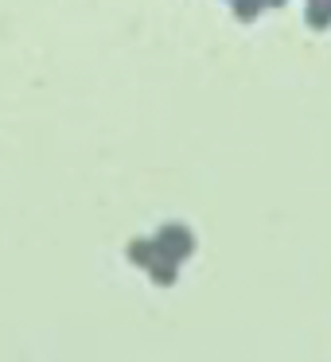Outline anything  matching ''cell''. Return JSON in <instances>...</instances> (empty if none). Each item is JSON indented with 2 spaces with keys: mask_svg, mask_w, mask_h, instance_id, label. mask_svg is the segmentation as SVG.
Masks as SVG:
<instances>
[{
  "mask_svg": "<svg viewBox=\"0 0 331 362\" xmlns=\"http://www.w3.org/2000/svg\"><path fill=\"white\" fill-rule=\"evenodd\" d=\"M261 8H265V0H234V16L238 20H257Z\"/></svg>",
  "mask_w": 331,
  "mask_h": 362,
  "instance_id": "3957f363",
  "label": "cell"
},
{
  "mask_svg": "<svg viewBox=\"0 0 331 362\" xmlns=\"http://www.w3.org/2000/svg\"><path fill=\"white\" fill-rule=\"evenodd\" d=\"M327 4H331V0H327Z\"/></svg>",
  "mask_w": 331,
  "mask_h": 362,
  "instance_id": "5b68a950",
  "label": "cell"
},
{
  "mask_svg": "<svg viewBox=\"0 0 331 362\" xmlns=\"http://www.w3.org/2000/svg\"><path fill=\"white\" fill-rule=\"evenodd\" d=\"M129 253H133V261H141V265H152V261H156V245L152 242H137Z\"/></svg>",
  "mask_w": 331,
  "mask_h": 362,
  "instance_id": "277c9868",
  "label": "cell"
},
{
  "mask_svg": "<svg viewBox=\"0 0 331 362\" xmlns=\"http://www.w3.org/2000/svg\"><path fill=\"white\" fill-rule=\"evenodd\" d=\"M191 250H195V238H191L183 226H164V230H160V242H156V253H160V257L183 261Z\"/></svg>",
  "mask_w": 331,
  "mask_h": 362,
  "instance_id": "6da1fadb",
  "label": "cell"
},
{
  "mask_svg": "<svg viewBox=\"0 0 331 362\" xmlns=\"http://www.w3.org/2000/svg\"><path fill=\"white\" fill-rule=\"evenodd\" d=\"M304 20H308L312 32H327V28H331V4H327V0H308Z\"/></svg>",
  "mask_w": 331,
  "mask_h": 362,
  "instance_id": "7a4b0ae2",
  "label": "cell"
}]
</instances>
